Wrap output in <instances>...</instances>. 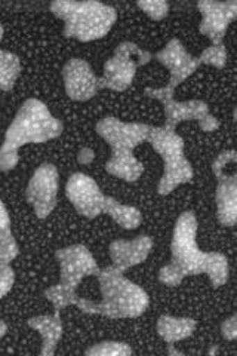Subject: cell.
<instances>
[{
    "instance_id": "obj_10",
    "label": "cell",
    "mask_w": 237,
    "mask_h": 356,
    "mask_svg": "<svg viewBox=\"0 0 237 356\" xmlns=\"http://www.w3.org/2000/svg\"><path fill=\"white\" fill-rule=\"evenodd\" d=\"M150 128L145 124H126L116 118L101 119L97 124L98 136L108 143L113 153L132 152L147 140Z\"/></svg>"
},
{
    "instance_id": "obj_12",
    "label": "cell",
    "mask_w": 237,
    "mask_h": 356,
    "mask_svg": "<svg viewBox=\"0 0 237 356\" xmlns=\"http://www.w3.org/2000/svg\"><path fill=\"white\" fill-rule=\"evenodd\" d=\"M65 92L73 102H89L101 89L99 77L85 60L72 58L63 67Z\"/></svg>"
},
{
    "instance_id": "obj_31",
    "label": "cell",
    "mask_w": 237,
    "mask_h": 356,
    "mask_svg": "<svg viewBox=\"0 0 237 356\" xmlns=\"http://www.w3.org/2000/svg\"><path fill=\"white\" fill-rule=\"evenodd\" d=\"M221 332H222V337L225 340H236V337H237V318L231 316L227 321H224L222 325H221Z\"/></svg>"
},
{
    "instance_id": "obj_26",
    "label": "cell",
    "mask_w": 237,
    "mask_h": 356,
    "mask_svg": "<svg viewBox=\"0 0 237 356\" xmlns=\"http://www.w3.org/2000/svg\"><path fill=\"white\" fill-rule=\"evenodd\" d=\"M19 254V247L14 235L0 239V264H9L14 261Z\"/></svg>"
},
{
    "instance_id": "obj_27",
    "label": "cell",
    "mask_w": 237,
    "mask_h": 356,
    "mask_svg": "<svg viewBox=\"0 0 237 356\" xmlns=\"http://www.w3.org/2000/svg\"><path fill=\"white\" fill-rule=\"evenodd\" d=\"M15 284V272L9 264H0V300H2Z\"/></svg>"
},
{
    "instance_id": "obj_21",
    "label": "cell",
    "mask_w": 237,
    "mask_h": 356,
    "mask_svg": "<svg viewBox=\"0 0 237 356\" xmlns=\"http://www.w3.org/2000/svg\"><path fill=\"white\" fill-rule=\"evenodd\" d=\"M21 63L18 55L0 49V89L13 91V88L19 77Z\"/></svg>"
},
{
    "instance_id": "obj_24",
    "label": "cell",
    "mask_w": 237,
    "mask_h": 356,
    "mask_svg": "<svg viewBox=\"0 0 237 356\" xmlns=\"http://www.w3.org/2000/svg\"><path fill=\"white\" fill-rule=\"evenodd\" d=\"M199 63L222 69L225 63H227V51H225V47L224 44H211L208 49L202 52Z\"/></svg>"
},
{
    "instance_id": "obj_17",
    "label": "cell",
    "mask_w": 237,
    "mask_h": 356,
    "mask_svg": "<svg viewBox=\"0 0 237 356\" xmlns=\"http://www.w3.org/2000/svg\"><path fill=\"white\" fill-rule=\"evenodd\" d=\"M27 324L30 328L40 332L42 340H43L40 355L52 356L56 350V344H58L63 336V322H61L60 312L55 310L54 316L40 315L36 318H31L27 321Z\"/></svg>"
},
{
    "instance_id": "obj_1",
    "label": "cell",
    "mask_w": 237,
    "mask_h": 356,
    "mask_svg": "<svg viewBox=\"0 0 237 356\" xmlns=\"http://www.w3.org/2000/svg\"><path fill=\"white\" fill-rule=\"evenodd\" d=\"M197 218L184 213L175 222L172 235V266L183 277L188 275H208L213 288L229 281V261L221 252H203L197 247Z\"/></svg>"
},
{
    "instance_id": "obj_16",
    "label": "cell",
    "mask_w": 237,
    "mask_h": 356,
    "mask_svg": "<svg viewBox=\"0 0 237 356\" xmlns=\"http://www.w3.org/2000/svg\"><path fill=\"white\" fill-rule=\"evenodd\" d=\"M217 209L221 225L231 227L237 220V178L222 175L217 186Z\"/></svg>"
},
{
    "instance_id": "obj_9",
    "label": "cell",
    "mask_w": 237,
    "mask_h": 356,
    "mask_svg": "<svg viewBox=\"0 0 237 356\" xmlns=\"http://www.w3.org/2000/svg\"><path fill=\"white\" fill-rule=\"evenodd\" d=\"M56 260L61 269V284L76 289L85 277L99 273V267L89 251L83 245H72V247L56 250Z\"/></svg>"
},
{
    "instance_id": "obj_19",
    "label": "cell",
    "mask_w": 237,
    "mask_h": 356,
    "mask_svg": "<svg viewBox=\"0 0 237 356\" xmlns=\"http://www.w3.org/2000/svg\"><path fill=\"white\" fill-rule=\"evenodd\" d=\"M106 170L108 174L120 178L123 181L133 183L142 175V163L135 158L132 152H119L111 154Z\"/></svg>"
},
{
    "instance_id": "obj_37",
    "label": "cell",
    "mask_w": 237,
    "mask_h": 356,
    "mask_svg": "<svg viewBox=\"0 0 237 356\" xmlns=\"http://www.w3.org/2000/svg\"><path fill=\"white\" fill-rule=\"evenodd\" d=\"M218 352V348H212L211 350H209V355H212V353H217Z\"/></svg>"
},
{
    "instance_id": "obj_2",
    "label": "cell",
    "mask_w": 237,
    "mask_h": 356,
    "mask_svg": "<svg viewBox=\"0 0 237 356\" xmlns=\"http://www.w3.org/2000/svg\"><path fill=\"white\" fill-rule=\"evenodd\" d=\"M64 127L40 99L28 98L9 125L3 146L0 147V171L14 170L18 163V150L28 143H47L61 136Z\"/></svg>"
},
{
    "instance_id": "obj_8",
    "label": "cell",
    "mask_w": 237,
    "mask_h": 356,
    "mask_svg": "<svg viewBox=\"0 0 237 356\" xmlns=\"http://www.w3.org/2000/svg\"><path fill=\"white\" fill-rule=\"evenodd\" d=\"M145 95L159 99L165 108L166 124L165 128L174 129L178 124L184 120H197L200 122L206 115H209V106L202 99H190V102H175L174 89L171 86H163L159 89L147 88Z\"/></svg>"
},
{
    "instance_id": "obj_5",
    "label": "cell",
    "mask_w": 237,
    "mask_h": 356,
    "mask_svg": "<svg viewBox=\"0 0 237 356\" xmlns=\"http://www.w3.org/2000/svg\"><path fill=\"white\" fill-rule=\"evenodd\" d=\"M147 141L163 161V175L157 187L159 195L166 196L178 186L193 180V166L184 154V140L174 129L152 127Z\"/></svg>"
},
{
    "instance_id": "obj_14",
    "label": "cell",
    "mask_w": 237,
    "mask_h": 356,
    "mask_svg": "<svg viewBox=\"0 0 237 356\" xmlns=\"http://www.w3.org/2000/svg\"><path fill=\"white\" fill-rule=\"evenodd\" d=\"M156 60L163 64L169 73H171L169 86L172 89H175L179 83H183L200 65L199 58L190 55L184 48V44L178 39L169 40L166 47L156 54Z\"/></svg>"
},
{
    "instance_id": "obj_36",
    "label": "cell",
    "mask_w": 237,
    "mask_h": 356,
    "mask_svg": "<svg viewBox=\"0 0 237 356\" xmlns=\"http://www.w3.org/2000/svg\"><path fill=\"white\" fill-rule=\"evenodd\" d=\"M2 39H3V27L0 24V42H2Z\"/></svg>"
},
{
    "instance_id": "obj_32",
    "label": "cell",
    "mask_w": 237,
    "mask_h": 356,
    "mask_svg": "<svg viewBox=\"0 0 237 356\" xmlns=\"http://www.w3.org/2000/svg\"><path fill=\"white\" fill-rule=\"evenodd\" d=\"M199 125L205 132H211V131H217L220 128V122L209 113L199 122Z\"/></svg>"
},
{
    "instance_id": "obj_33",
    "label": "cell",
    "mask_w": 237,
    "mask_h": 356,
    "mask_svg": "<svg viewBox=\"0 0 237 356\" xmlns=\"http://www.w3.org/2000/svg\"><path fill=\"white\" fill-rule=\"evenodd\" d=\"M94 159V152L91 149H83L79 153V162L86 165V163H91Z\"/></svg>"
},
{
    "instance_id": "obj_25",
    "label": "cell",
    "mask_w": 237,
    "mask_h": 356,
    "mask_svg": "<svg viewBox=\"0 0 237 356\" xmlns=\"http://www.w3.org/2000/svg\"><path fill=\"white\" fill-rule=\"evenodd\" d=\"M137 5L144 10L147 17H150L154 21H161L169 14V3L163 2V0H142Z\"/></svg>"
},
{
    "instance_id": "obj_6",
    "label": "cell",
    "mask_w": 237,
    "mask_h": 356,
    "mask_svg": "<svg viewBox=\"0 0 237 356\" xmlns=\"http://www.w3.org/2000/svg\"><path fill=\"white\" fill-rule=\"evenodd\" d=\"M153 55L142 51L138 44L132 42H122L115 51V55L104 64V74L99 77L101 89L107 88L111 91L123 92L133 82L138 67L149 64Z\"/></svg>"
},
{
    "instance_id": "obj_4",
    "label": "cell",
    "mask_w": 237,
    "mask_h": 356,
    "mask_svg": "<svg viewBox=\"0 0 237 356\" xmlns=\"http://www.w3.org/2000/svg\"><path fill=\"white\" fill-rule=\"evenodd\" d=\"M51 13L64 21V36L79 42L103 39L117 19L116 10L101 2L55 0Z\"/></svg>"
},
{
    "instance_id": "obj_28",
    "label": "cell",
    "mask_w": 237,
    "mask_h": 356,
    "mask_svg": "<svg viewBox=\"0 0 237 356\" xmlns=\"http://www.w3.org/2000/svg\"><path fill=\"white\" fill-rule=\"evenodd\" d=\"M184 277L179 275V272L175 269L172 264L163 266L162 269L159 270V281L167 286H177L181 284V281Z\"/></svg>"
},
{
    "instance_id": "obj_34",
    "label": "cell",
    "mask_w": 237,
    "mask_h": 356,
    "mask_svg": "<svg viewBox=\"0 0 237 356\" xmlns=\"http://www.w3.org/2000/svg\"><path fill=\"white\" fill-rule=\"evenodd\" d=\"M167 353H169V355H175V356H183V355H184V353H181V352H178V350L174 348V344H172V343H169Z\"/></svg>"
},
{
    "instance_id": "obj_18",
    "label": "cell",
    "mask_w": 237,
    "mask_h": 356,
    "mask_svg": "<svg viewBox=\"0 0 237 356\" xmlns=\"http://www.w3.org/2000/svg\"><path fill=\"white\" fill-rule=\"evenodd\" d=\"M197 322L191 318H175L163 315L157 321V334L166 343H177L188 339L195 332Z\"/></svg>"
},
{
    "instance_id": "obj_3",
    "label": "cell",
    "mask_w": 237,
    "mask_h": 356,
    "mask_svg": "<svg viewBox=\"0 0 237 356\" xmlns=\"http://www.w3.org/2000/svg\"><path fill=\"white\" fill-rule=\"evenodd\" d=\"M98 281L103 302L94 303L91 300L77 298L76 306L85 314H97L111 319L138 318L150 305L149 294L113 266L99 270Z\"/></svg>"
},
{
    "instance_id": "obj_30",
    "label": "cell",
    "mask_w": 237,
    "mask_h": 356,
    "mask_svg": "<svg viewBox=\"0 0 237 356\" xmlns=\"http://www.w3.org/2000/svg\"><path fill=\"white\" fill-rule=\"evenodd\" d=\"M10 235H13V232H10V217L5 204L0 200V239Z\"/></svg>"
},
{
    "instance_id": "obj_29",
    "label": "cell",
    "mask_w": 237,
    "mask_h": 356,
    "mask_svg": "<svg viewBox=\"0 0 237 356\" xmlns=\"http://www.w3.org/2000/svg\"><path fill=\"white\" fill-rule=\"evenodd\" d=\"M229 163H236V153L234 150H229V152H222L218 158L213 161L212 163V170L213 174L217 175V178H220L225 170V166Z\"/></svg>"
},
{
    "instance_id": "obj_35",
    "label": "cell",
    "mask_w": 237,
    "mask_h": 356,
    "mask_svg": "<svg viewBox=\"0 0 237 356\" xmlns=\"http://www.w3.org/2000/svg\"><path fill=\"white\" fill-rule=\"evenodd\" d=\"M8 331V325L5 324L3 321H0V340H2L5 337V334Z\"/></svg>"
},
{
    "instance_id": "obj_23",
    "label": "cell",
    "mask_w": 237,
    "mask_h": 356,
    "mask_svg": "<svg viewBox=\"0 0 237 356\" xmlns=\"http://www.w3.org/2000/svg\"><path fill=\"white\" fill-rule=\"evenodd\" d=\"M133 350L131 349L129 344L120 341L98 343L85 352L86 356H131Z\"/></svg>"
},
{
    "instance_id": "obj_13",
    "label": "cell",
    "mask_w": 237,
    "mask_h": 356,
    "mask_svg": "<svg viewBox=\"0 0 237 356\" xmlns=\"http://www.w3.org/2000/svg\"><path fill=\"white\" fill-rule=\"evenodd\" d=\"M197 8L203 15L200 22L202 35H205L212 44H222L225 31L237 15V3L234 0H230V2L202 0L197 3Z\"/></svg>"
},
{
    "instance_id": "obj_7",
    "label": "cell",
    "mask_w": 237,
    "mask_h": 356,
    "mask_svg": "<svg viewBox=\"0 0 237 356\" xmlns=\"http://www.w3.org/2000/svg\"><path fill=\"white\" fill-rule=\"evenodd\" d=\"M60 188V174L52 163H43L30 178L26 191L27 202L38 218H47L56 207Z\"/></svg>"
},
{
    "instance_id": "obj_15",
    "label": "cell",
    "mask_w": 237,
    "mask_h": 356,
    "mask_svg": "<svg viewBox=\"0 0 237 356\" xmlns=\"http://www.w3.org/2000/svg\"><path fill=\"white\" fill-rule=\"evenodd\" d=\"M153 248V241L150 236L141 235L132 241L117 239L110 243V257L115 269L125 272L131 267L141 264L149 257Z\"/></svg>"
},
{
    "instance_id": "obj_22",
    "label": "cell",
    "mask_w": 237,
    "mask_h": 356,
    "mask_svg": "<svg viewBox=\"0 0 237 356\" xmlns=\"http://www.w3.org/2000/svg\"><path fill=\"white\" fill-rule=\"evenodd\" d=\"M44 297L49 300V302L54 305L55 310L58 312H61L67 306H72V305L76 306V302L79 298L76 294V289L65 286L61 282L58 285L49 286L47 291H44Z\"/></svg>"
},
{
    "instance_id": "obj_20",
    "label": "cell",
    "mask_w": 237,
    "mask_h": 356,
    "mask_svg": "<svg viewBox=\"0 0 237 356\" xmlns=\"http://www.w3.org/2000/svg\"><path fill=\"white\" fill-rule=\"evenodd\" d=\"M103 213L108 214L120 227L126 229V230H133V229L140 227L141 221H142V216H141L138 208L129 207V205H122L115 197H110V196H106V199H104Z\"/></svg>"
},
{
    "instance_id": "obj_11",
    "label": "cell",
    "mask_w": 237,
    "mask_h": 356,
    "mask_svg": "<svg viewBox=\"0 0 237 356\" xmlns=\"http://www.w3.org/2000/svg\"><path fill=\"white\" fill-rule=\"evenodd\" d=\"M65 195L81 216L95 218L103 214L106 196L95 183L94 178L82 172L73 174L65 186Z\"/></svg>"
}]
</instances>
